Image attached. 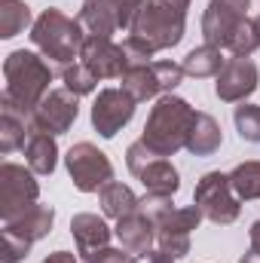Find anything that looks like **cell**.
<instances>
[{"mask_svg": "<svg viewBox=\"0 0 260 263\" xmlns=\"http://www.w3.org/2000/svg\"><path fill=\"white\" fill-rule=\"evenodd\" d=\"M190 3L193 0H138L129 37L144 40L153 52L178 46L184 40Z\"/></svg>", "mask_w": 260, "mask_h": 263, "instance_id": "obj_1", "label": "cell"}, {"mask_svg": "<svg viewBox=\"0 0 260 263\" xmlns=\"http://www.w3.org/2000/svg\"><path fill=\"white\" fill-rule=\"evenodd\" d=\"M196 110L178 95H162L156 98L147 123H144V132H141V141L159 153V156H175L178 150L187 147V138H190V129H193Z\"/></svg>", "mask_w": 260, "mask_h": 263, "instance_id": "obj_2", "label": "cell"}, {"mask_svg": "<svg viewBox=\"0 0 260 263\" xmlns=\"http://www.w3.org/2000/svg\"><path fill=\"white\" fill-rule=\"evenodd\" d=\"M52 73H55V67L49 65L43 55L28 52V49H15L3 62V80H6L3 95L31 117L34 107L46 98Z\"/></svg>", "mask_w": 260, "mask_h": 263, "instance_id": "obj_3", "label": "cell"}, {"mask_svg": "<svg viewBox=\"0 0 260 263\" xmlns=\"http://www.w3.org/2000/svg\"><path fill=\"white\" fill-rule=\"evenodd\" d=\"M31 43L62 73L67 65H73V59H80L86 34H83L80 18H70L59 9H43L31 25Z\"/></svg>", "mask_w": 260, "mask_h": 263, "instance_id": "obj_4", "label": "cell"}, {"mask_svg": "<svg viewBox=\"0 0 260 263\" xmlns=\"http://www.w3.org/2000/svg\"><path fill=\"white\" fill-rule=\"evenodd\" d=\"M193 205L202 211V217H208L217 227L236 223L239 211H242V199L236 196L230 175H224V172H205L199 178L193 190Z\"/></svg>", "mask_w": 260, "mask_h": 263, "instance_id": "obj_5", "label": "cell"}, {"mask_svg": "<svg viewBox=\"0 0 260 263\" xmlns=\"http://www.w3.org/2000/svg\"><path fill=\"white\" fill-rule=\"evenodd\" d=\"M126 165L129 172L144 184L147 193H165V196H175L181 190V175L178 168L169 162V156H159L153 153L144 141H135L126 150Z\"/></svg>", "mask_w": 260, "mask_h": 263, "instance_id": "obj_6", "label": "cell"}, {"mask_svg": "<svg viewBox=\"0 0 260 263\" xmlns=\"http://www.w3.org/2000/svg\"><path fill=\"white\" fill-rule=\"evenodd\" d=\"M65 165H67V175H70L73 187L80 193H101L114 181V165H110L107 153L98 150L89 141H80V144H73L67 150Z\"/></svg>", "mask_w": 260, "mask_h": 263, "instance_id": "obj_7", "label": "cell"}, {"mask_svg": "<svg viewBox=\"0 0 260 263\" xmlns=\"http://www.w3.org/2000/svg\"><path fill=\"white\" fill-rule=\"evenodd\" d=\"M184 77H187L184 67L175 62H150V65L129 67L120 80H123V89L135 101H147V98H162V95L175 92Z\"/></svg>", "mask_w": 260, "mask_h": 263, "instance_id": "obj_8", "label": "cell"}, {"mask_svg": "<svg viewBox=\"0 0 260 263\" xmlns=\"http://www.w3.org/2000/svg\"><path fill=\"white\" fill-rule=\"evenodd\" d=\"M37 196H40V184L34 181L31 168L15 165V162L0 165V217H3V223H9L18 214H25L28 208H34Z\"/></svg>", "mask_w": 260, "mask_h": 263, "instance_id": "obj_9", "label": "cell"}, {"mask_svg": "<svg viewBox=\"0 0 260 263\" xmlns=\"http://www.w3.org/2000/svg\"><path fill=\"white\" fill-rule=\"evenodd\" d=\"M138 0H83L80 25L89 37H114L117 31H129Z\"/></svg>", "mask_w": 260, "mask_h": 263, "instance_id": "obj_10", "label": "cell"}, {"mask_svg": "<svg viewBox=\"0 0 260 263\" xmlns=\"http://www.w3.org/2000/svg\"><path fill=\"white\" fill-rule=\"evenodd\" d=\"M202 223V211L196 205L187 208H172L159 223H156V251L169 254L172 260H181L190 254V233Z\"/></svg>", "mask_w": 260, "mask_h": 263, "instance_id": "obj_11", "label": "cell"}, {"mask_svg": "<svg viewBox=\"0 0 260 263\" xmlns=\"http://www.w3.org/2000/svg\"><path fill=\"white\" fill-rule=\"evenodd\" d=\"M248 6H251V0H208L205 15H202L205 43H211L217 49H227L236 28L248 18Z\"/></svg>", "mask_w": 260, "mask_h": 263, "instance_id": "obj_12", "label": "cell"}, {"mask_svg": "<svg viewBox=\"0 0 260 263\" xmlns=\"http://www.w3.org/2000/svg\"><path fill=\"white\" fill-rule=\"evenodd\" d=\"M77 117H80L77 95L70 89H65V86L62 89H49L46 98L31 114V129L49 132V135H65L77 123Z\"/></svg>", "mask_w": 260, "mask_h": 263, "instance_id": "obj_13", "label": "cell"}, {"mask_svg": "<svg viewBox=\"0 0 260 263\" xmlns=\"http://www.w3.org/2000/svg\"><path fill=\"white\" fill-rule=\"evenodd\" d=\"M135 98L126 89H101L92 104V129L101 138H114L120 129H126L135 117Z\"/></svg>", "mask_w": 260, "mask_h": 263, "instance_id": "obj_14", "label": "cell"}, {"mask_svg": "<svg viewBox=\"0 0 260 263\" xmlns=\"http://www.w3.org/2000/svg\"><path fill=\"white\" fill-rule=\"evenodd\" d=\"M214 95L227 104H236V101H245L248 95H254L260 86V70L251 59L245 55H233L227 59L224 70L214 77Z\"/></svg>", "mask_w": 260, "mask_h": 263, "instance_id": "obj_15", "label": "cell"}, {"mask_svg": "<svg viewBox=\"0 0 260 263\" xmlns=\"http://www.w3.org/2000/svg\"><path fill=\"white\" fill-rule=\"evenodd\" d=\"M80 59L98 80H120L129 70V59L123 46H117L110 37H86Z\"/></svg>", "mask_w": 260, "mask_h": 263, "instance_id": "obj_16", "label": "cell"}, {"mask_svg": "<svg viewBox=\"0 0 260 263\" xmlns=\"http://www.w3.org/2000/svg\"><path fill=\"white\" fill-rule=\"evenodd\" d=\"M114 236L135 257H150V251L156 248V223L144 211H132L126 217H120L114 227Z\"/></svg>", "mask_w": 260, "mask_h": 263, "instance_id": "obj_17", "label": "cell"}, {"mask_svg": "<svg viewBox=\"0 0 260 263\" xmlns=\"http://www.w3.org/2000/svg\"><path fill=\"white\" fill-rule=\"evenodd\" d=\"M28 132H31V117L15 107L6 95H0V153H12L18 147H25L28 141Z\"/></svg>", "mask_w": 260, "mask_h": 263, "instance_id": "obj_18", "label": "cell"}, {"mask_svg": "<svg viewBox=\"0 0 260 263\" xmlns=\"http://www.w3.org/2000/svg\"><path fill=\"white\" fill-rule=\"evenodd\" d=\"M52 223H55V208L52 205H34V208H28L25 214H18L15 220H9V223H3V230H9V233H15L18 239H25V242H40V239H46L49 233H52Z\"/></svg>", "mask_w": 260, "mask_h": 263, "instance_id": "obj_19", "label": "cell"}, {"mask_svg": "<svg viewBox=\"0 0 260 263\" xmlns=\"http://www.w3.org/2000/svg\"><path fill=\"white\" fill-rule=\"evenodd\" d=\"M25 162L34 175H52L55 165H59V144H55V135L49 132H28V141H25Z\"/></svg>", "mask_w": 260, "mask_h": 263, "instance_id": "obj_20", "label": "cell"}, {"mask_svg": "<svg viewBox=\"0 0 260 263\" xmlns=\"http://www.w3.org/2000/svg\"><path fill=\"white\" fill-rule=\"evenodd\" d=\"M70 236L77 242V251L80 257L89 254V251H98V248H107L110 245V227L98 217V214H73L70 220Z\"/></svg>", "mask_w": 260, "mask_h": 263, "instance_id": "obj_21", "label": "cell"}, {"mask_svg": "<svg viewBox=\"0 0 260 263\" xmlns=\"http://www.w3.org/2000/svg\"><path fill=\"white\" fill-rule=\"evenodd\" d=\"M224 144V135H220V126L211 114H202L196 110V120H193V129H190V138H187V150L193 156H211L217 153Z\"/></svg>", "mask_w": 260, "mask_h": 263, "instance_id": "obj_22", "label": "cell"}, {"mask_svg": "<svg viewBox=\"0 0 260 263\" xmlns=\"http://www.w3.org/2000/svg\"><path fill=\"white\" fill-rule=\"evenodd\" d=\"M227 65V59H224V49H217V46H211V43H202V46H196L190 49L187 55H184V73L187 77H196V80H202V77H217L220 70Z\"/></svg>", "mask_w": 260, "mask_h": 263, "instance_id": "obj_23", "label": "cell"}, {"mask_svg": "<svg viewBox=\"0 0 260 263\" xmlns=\"http://www.w3.org/2000/svg\"><path fill=\"white\" fill-rule=\"evenodd\" d=\"M98 199H101V211H104L110 220H120V217H126L132 211H138V196L132 193L126 184H120V181H110V184L98 193Z\"/></svg>", "mask_w": 260, "mask_h": 263, "instance_id": "obj_24", "label": "cell"}, {"mask_svg": "<svg viewBox=\"0 0 260 263\" xmlns=\"http://www.w3.org/2000/svg\"><path fill=\"white\" fill-rule=\"evenodd\" d=\"M31 25V6L25 0H0V37L12 40Z\"/></svg>", "mask_w": 260, "mask_h": 263, "instance_id": "obj_25", "label": "cell"}, {"mask_svg": "<svg viewBox=\"0 0 260 263\" xmlns=\"http://www.w3.org/2000/svg\"><path fill=\"white\" fill-rule=\"evenodd\" d=\"M230 184H233L236 196L242 199V202L260 199V159L239 162V165L230 172Z\"/></svg>", "mask_w": 260, "mask_h": 263, "instance_id": "obj_26", "label": "cell"}, {"mask_svg": "<svg viewBox=\"0 0 260 263\" xmlns=\"http://www.w3.org/2000/svg\"><path fill=\"white\" fill-rule=\"evenodd\" d=\"M257 49H260V25H257V18H245V22L236 28V34L230 37L227 52H230V55H245V59H251Z\"/></svg>", "mask_w": 260, "mask_h": 263, "instance_id": "obj_27", "label": "cell"}, {"mask_svg": "<svg viewBox=\"0 0 260 263\" xmlns=\"http://www.w3.org/2000/svg\"><path fill=\"white\" fill-rule=\"evenodd\" d=\"M233 123L242 141L248 144H260V104H239L236 114H233Z\"/></svg>", "mask_w": 260, "mask_h": 263, "instance_id": "obj_28", "label": "cell"}, {"mask_svg": "<svg viewBox=\"0 0 260 263\" xmlns=\"http://www.w3.org/2000/svg\"><path fill=\"white\" fill-rule=\"evenodd\" d=\"M62 83H65V89H70V92L80 98V95H92V92H95L98 77L83 65V62H80V65L73 62V65H67L65 70H62Z\"/></svg>", "mask_w": 260, "mask_h": 263, "instance_id": "obj_29", "label": "cell"}, {"mask_svg": "<svg viewBox=\"0 0 260 263\" xmlns=\"http://www.w3.org/2000/svg\"><path fill=\"white\" fill-rule=\"evenodd\" d=\"M172 208H175V202H172V196H165V193H144V196L138 199V211H144L153 223H159Z\"/></svg>", "mask_w": 260, "mask_h": 263, "instance_id": "obj_30", "label": "cell"}, {"mask_svg": "<svg viewBox=\"0 0 260 263\" xmlns=\"http://www.w3.org/2000/svg\"><path fill=\"white\" fill-rule=\"evenodd\" d=\"M3 257L0 263H18L28 257V251H31V242H25V239H18L15 233H9V230H3Z\"/></svg>", "mask_w": 260, "mask_h": 263, "instance_id": "obj_31", "label": "cell"}, {"mask_svg": "<svg viewBox=\"0 0 260 263\" xmlns=\"http://www.w3.org/2000/svg\"><path fill=\"white\" fill-rule=\"evenodd\" d=\"M83 260L86 263H138V257L126 251V248H98V251H89V254H83Z\"/></svg>", "mask_w": 260, "mask_h": 263, "instance_id": "obj_32", "label": "cell"}, {"mask_svg": "<svg viewBox=\"0 0 260 263\" xmlns=\"http://www.w3.org/2000/svg\"><path fill=\"white\" fill-rule=\"evenodd\" d=\"M123 52H126V59H129V67L135 65H150V59L156 55L144 40H138V37H126L123 40Z\"/></svg>", "mask_w": 260, "mask_h": 263, "instance_id": "obj_33", "label": "cell"}, {"mask_svg": "<svg viewBox=\"0 0 260 263\" xmlns=\"http://www.w3.org/2000/svg\"><path fill=\"white\" fill-rule=\"evenodd\" d=\"M43 263H77V257H73L70 251H52Z\"/></svg>", "mask_w": 260, "mask_h": 263, "instance_id": "obj_34", "label": "cell"}, {"mask_svg": "<svg viewBox=\"0 0 260 263\" xmlns=\"http://www.w3.org/2000/svg\"><path fill=\"white\" fill-rule=\"evenodd\" d=\"M248 236H251V251H257L260 254V220L251 223V233H248Z\"/></svg>", "mask_w": 260, "mask_h": 263, "instance_id": "obj_35", "label": "cell"}, {"mask_svg": "<svg viewBox=\"0 0 260 263\" xmlns=\"http://www.w3.org/2000/svg\"><path fill=\"white\" fill-rule=\"evenodd\" d=\"M147 263H175V260H172L169 254H162V251H156V248H153V251H150V257H147Z\"/></svg>", "mask_w": 260, "mask_h": 263, "instance_id": "obj_36", "label": "cell"}, {"mask_svg": "<svg viewBox=\"0 0 260 263\" xmlns=\"http://www.w3.org/2000/svg\"><path fill=\"white\" fill-rule=\"evenodd\" d=\"M239 263H260V254H257V251H248V254H245Z\"/></svg>", "mask_w": 260, "mask_h": 263, "instance_id": "obj_37", "label": "cell"}, {"mask_svg": "<svg viewBox=\"0 0 260 263\" xmlns=\"http://www.w3.org/2000/svg\"><path fill=\"white\" fill-rule=\"evenodd\" d=\"M257 25H260V15H257Z\"/></svg>", "mask_w": 260, "mask_h": 263, "instance_id": "obj_38", "label": "cell"}]
</instances>
